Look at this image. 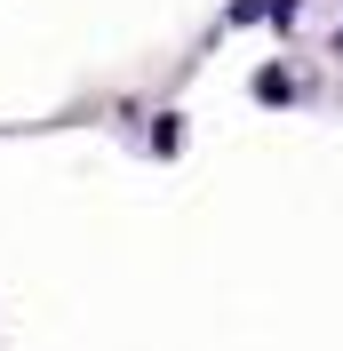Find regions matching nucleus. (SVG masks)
Listing matches in <instances>:
<instances>
[{"label": "nucleus", "mask_w": 343, "mask_h": 351, "mask_svg": "<svg viewBox=\"0 0 343 351\" xmlns=\"http://www.w3.org/2000/svg\"><path fill=\"white\" fill-rule=\"evenodd\" d=\"M256 96H263V104H287V96H296V80H287V72H256Z\"/></svg>", "instance_id": "nucleus-1"}, {"label": "nucleus", "mask_w": 343, "mask_h": 351, "mask_svg": "<svg viewBox=\"0 0 343 351\" xmlns=\"http://www.w3.org/2000/svg\"><path fill=\"white\" fill-rule=\"evenodd\" d=\"M335 40H343V32H335Z\"/></svg>", "instance_id": "nucleus-2"}]
</instances>
